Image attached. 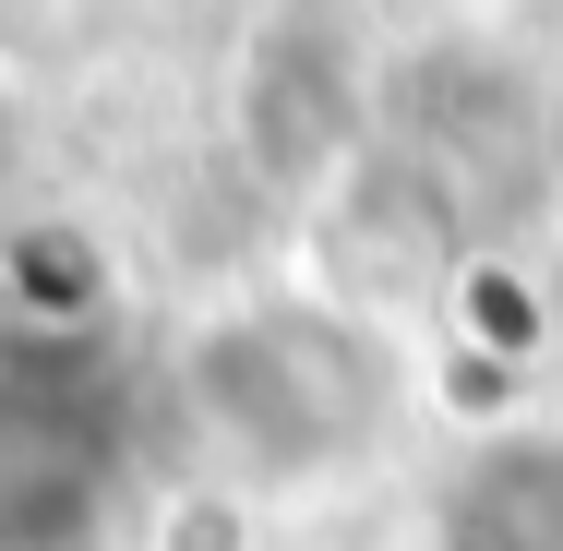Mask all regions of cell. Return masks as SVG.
<instances>
[{"label":"cell","mask_w":563,"mask_h":551,"mask_svg":"<svg viewBox=\"0 0 563 551\" xmlns=\"http://www.w3.org/2000/svg\"><path fill=\"white\" fill-rule=\"evenodd\" d=\"M168 408L240 492H324L372 467L408 420V360L396 335L347 300L276 288V300H217L168 348Z\"/></svg>","instance_id":"obj_1"},{"label":"cell","mask_w":563,"mask_h":551,"mask_svg":"<svg viewBox=\"0 0 563 551\" xmlns=\"http://www.w3.org/2000/svg\"><path fill=\"white\" fill-rule=\"evenodd\" d=\"M60 335L0 348V551H109L120 540V408L60 396Z\"/></svg>","instance_id":"obj_2"},{"label":"cell","mask_w":563,"mask_h":551,"mask_svg":"<svg viewBox=\"0 0 563 551\" xmlns=\"http://www.w3.org/2000/svg\"><path fill=\"white\" fill-rule=\"evenodd\" d=\"M432 551H563V420H492L432 480Z\"/></svg>","instance_id":"obj_3"},{"label":"cell","mask_w":563,"mask_h":551,"mask_svg":"<svg viewBox=\"0 0 563 551\" xmlns=\"http://www.w3.org/2000/svg\"><path fill=\"white\" fill-rule=\"evenodd\" d=\"M552 312H563V276H552Z\"/></svg>","instance_id":"obj_4"}]
</instances>
